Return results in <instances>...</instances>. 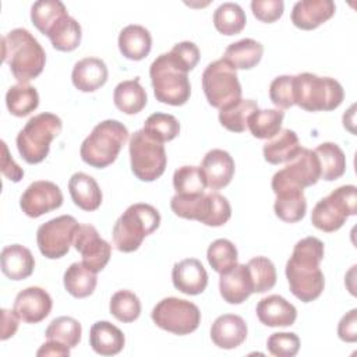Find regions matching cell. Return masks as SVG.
Returning a JSON list of instances; mask_svg holds the SVG:
<instances>
[{"mask_svg":"<svg viewBox=\"0 0 357 357\" xmlns=\"http://www.w3.org/2000/svg\"><path fill=\"white\" fill-rule=\"evenodd\" d=\"M324 259V243L317 237H305L296 243L286 264V278L290 291L303 303L318 298L325 286L319 268Z\"/></svg>","mask_w":357,"mask_h":357,"instance_id":"obj_1","label":"cell"},{"mask_svg":"<svg viewBox=\"0 0 357 357\" xmlns=\"http://www.w3.org/2000/svg\"><path fill=\"white\" fill-rule=\"evenodd\" d=\"M1 53L3 61L20 84L36 78L46 63L43 47L25 28H15L1 38Z\"/></svg>","mask_w":357,"mask_h":357,"instance_id":"obj_2","label":"cell"},{"mask_svg":"<svg viewBox=\"0 0 357 357\" xmlns=\"http://www.w3.org/2000/svg\"><path fill=\"white\" fill-rule=\"evenodd\" d=\"M127 139L128 130L123 123L103 120L93 127L92 132L81 144V159L92 167L103 169L117 159Z\"/></svg>","mask_w":357,"mask_h":357,"instance_id":"obj_3","label":"cell"},{"mask_svg":"<svg viewBox=\"0 0 357 357\" xmlns=\"http://www.w3.org/2000/svg\"><path fill=\"white\" fill-rule=\"evenodd\" d=\"M160 225L158 209L149 204H132L116 220L113 226V243L121 252H132L139 248L144 238L152 234Z\"/></svg>","mask_w":357,"mask_h":357,"instance_id":"obj_4","label":"cell"},{"mask_svg":"<svg viewBox=\"0 0 357 357\" xmlns=\"http://www.w3.org/2000/svg\"><path fill=\"white\" fill-rule=\"evenodd\" d=\"M294 105L307 112H328L340 106L344 98L343 86L331 77H319L311 73L294 75Z\"/></svg>","mask_w":357,"mask_h":357,"instance_id":"obj_5","label":"cell"},{"mask_svg":"<svg viewBox=\"0 0 357 357\" xmlns=\"http://www.w3.org/2000/svg\"><path fill=\"white\" fill-rule=\"evenodd\" d=\"M61 119L53 113H39L31 117L17 135V149L29 163H40L49 153L50 142L61 132Z\"/></svg>","mask_w":357,"mask_h":357,"instance_id":"obj_6","label":"cell"},{"mask_svg":"<svg viewBox=\"0 0 357 357\" xmlns=\"http://www.w3.org/2000/svg\"><path fill=\"white\" fill-rule=\"evenodd\" d=\"M149 77L156 100L172 106H181L190 99L191 85L188 75L170 61L167 53L158 56L152 61Z\"/></svg>","mask_w":357,"mask_h":357,"instance_id":"obj_7","label":"cell"},{"mask_svg":"<svg viewBox=\"0 0 357 357\" xmlns=\"http://www.w3.org/2000/svg\"><path fill=\"white\" fill-rule=\"evenodd\" d=\"M357 213L356 185H340L317 202L311 212V223L326 233L339 230L349 216Z\"/></svg>","mask_w":357,"mask_h":357,"instance_id":"obj_8","label":"cell"},{"mask_svg":"<svg viewBox=\"0 0 357 357\" xmlns=\"http://www.w3.org/2000/svg\"><path fill=\"white\" fill-rule=\"evenodd\" d=\"M131 170L142 181H155L166 169L167 156L162 142L151 138L144 130H137L128 144Z\"/></svg>","mask_w":357,"mask_h":357,"instance_id":"obj_9","label":"cell"},{"mask_svg":"<svg viewBox=\"0 0 357 357\" xmlns=\"http://www.w3.org/2000/svg\"><path fill=\"white\" fill-rule=\"evenodd\" d=\"M202 89L208 103L219 110L241 99L237 73L223 57L208 64L204 70Z\"/></svg>","mask_w":357,"mask_h":357,"instance_id":"obj_10","label":"cell"},{"mask_svg":"<svg viewBox=\"0 0 357 357\" xmlns=\"http://www.w3.org/2000/svg\"><path fill=\"white\" fill-rule=\"evenodd\" d=\"M151 318L163 331L174 335H188L199 326L201 312L188 300L166 297L153 307Z\"/></svg>","mask_w":357,"mask_h":357,"instance_id":"obj_11","label":"cell"},{"mask_svg":"<svg viewBox=\"0 0 357 357\" xmlns=\"http://www.w3.org/2000/svg\"><path fill=\"white\" fill-rule=\"evenodd\" d=\"M321 170L315 152L301 148L294 159L273 174L272 190L275 194L282 190H304L317 184Z\"/></svg>","mask_w":357,"mask_h":357,"instance_id":"obj_12","label":"cell"},{"mask_svg":"<svg viewBox=\"0 0 357 357\" xmlns=\"http://www.w3.org/2000/svg\"><path fill=\"white\" fill-rule=\"evenodd\" d=\"M79 225L71 215H61L40 225L36 231V243L40 254L49 259L64 257L74 243Z\"/></svg>","mask_w":357,"mask_h":357,"instance_id":"obj_13","label":"cell"},{"mask_svg":"<svg viewBox=\"0 0 357 357\" xmlns=\"http://www.w3.org/2000/svg\"><path fill=\"white\" fill-rule=\"evenodd\" d=\"M73 245L81 254V262L95 273L107 265L112 255V245L99 236L92 225H79Z\"/></svg>","mask_w":357,"mask_h":357,"instance_id":"obj_14","label":"cell"},{"mask_svg":"<svg viewBox=\"0 0 357 357\" xmlns=\"http://www.w3.org/2000/svg\"><path fill=\"white\" fill-rule=\"evenodd\" d=\"M63 204V192L57 184L47 180L31 183L22 192L20 206L29 218H39Z\"/></svg>","mask_w":357,"mask_h":357,"instance_id":"obj_15","label":"cell"},{"mask_svg":"<svg viewBox=\"0 0 357 357\" xmlns=\"http://www.w3.org/2000/svg\"><path fill=\"white\" fill-rule=\"evenodd\" d=\"M52 305V297L45 289L31 286L17 294L13 310L21 321L26 324H38L50 314Z\"/></svg>","mask_w":357,"mask_h":357,"instance_id":"obj_16","label":"cell"},{"mask_svg":"<svg viewBox=\"0 0 357 357\" xmlns=\"http://www.w3.org/2000/svg\"><path fill=\"white\" fill-rule=\"evenodd\" d=\"M174 287L188 296L201 294L208 286V273L195 258H187L174 264L172 271Z\"/></svg>","mask_w":357,"mask_h":357,"instance_id":"obj_17","label":"cell"},{"mask_svg":"<svg viewBox=\"0 0 357 357\" xmlns=\"http://www.w3.org/2000/svg\"><path fill=\"white\" fill-rule=\"evenodd\" d=\"M199 167L205 176L206 187L212 191L226 187L234 174V160L223 149L209 151L204 156Z\"/></svg>","mask_w":357,"mask_h":357,"instance_id":"obj_18","label":"cell"},{"mask_svg":"<svg viewBox=\"0 0 357 357\" xmlns=\"http://www.w3.org/2000/svg\"><path fill=\"white\" fill-rule=\"evenodd\" d=\"M335 10L332 0H301L293 6L291 22L300 29L311 31L332 18Z\"/></svg>","mask_w":357,"mask_h":357,"instance_id":"obj_19","label":"cell"},{"mask_svg":"<svg viewBox=\"0 0 357 357\" xmlns=\"http://www.w3.org/2000/svg\"><path fill=\"white\" fill-rule=\"evenodd\" d=\"M219 291L229 304H241L252 294V280L245 264H237L230 271L220 273Z\"/></svg>","mask_w":357,"mask_h":357,"instance_id":"obj_20","label":"cell"},{"mask_svg":"<svg viewBox=\"0 0 357 357\" xmlns=\"http://www.w3.org/2000/svg\"><path fill=\"white\" fill-rule=\"evenodd\" d=\"M247 324L236 314H223L218 317L211 328L212 342L225 350L238 347L247 337Z\"/></svg>","mask_w":357,"mask_h":357,"instance_id":"obj_21","label":"cell"},{"mask_svg":"<svg viewBox=\"0 0 357 357\" xmlns=\"http://www.w3.org/2000/svg\"><path fill=\"white\" fill-rule=\"evenodd\" d=\"M257 317L266 326H290L297 318V310L282 296L272 294L258 301Z\"/></svg>","mask_w":357,"mask_h":357,"instance_id":"obj_22","label":"cell"},{"mask_svg":"<svg viewBox=\"0 0 357 357\" xmlns=\"http://www.w3.org/2000/svg\"><path fill=\"white\" fill-rule=\"evenodd\" d=\"M107 67L98 57H85L75 63L71 79L74 86L81 92H93L107 81Z\"/></svg>","mask_w":357,"mask_h":357,"instance_id":"obj_23","label":"cell"},{"mask_svg":"<svg viewBox=\"0 0 357 357\" xmlns=\"http://www.w3.org/2000/svg\"><path fill=\"white\" fill-rule=\"evenodd\" d=\"M0 264L1 272L11 280L26 279L35 269V258L32 252L21 244L4 247L0 255Z\"/></svg>","mask_w":357,"mask_h":357,"instance_id":"obj_24","label":"cell"},{"mask_svg":"<svg viewBox=\"0 0 357 357\" xmlns=\"http://www.w3.org/2000/svg\"><path fill=\"white\" fill-rule=\"evenodd\" d=\"M68 191L73 202L82 211H96L102 204V191L96 180L86 173H74L68 180Z\"/></svg>","mask_w":357,"mask_h":357,"instance_id":"obj_25","label":"cell"},{"mask_svg":"<svg viewBox=\"0 0 357 357\" xmlns=\"http://www.w3.org/2000/svg\"><path fill=\"white\" fill-rule=\"evenodd\" d=\"M124 333L109 321H98L91 326L89 344L100 356H114L124 347Z\"/></svg>","mask_w":357,"mask_h":357,"instance_id":"obj_26","label":"cell"},{"mask_svg":"<svg viewBox=\"0 0 357 357\" xmlns=\"http://www.w3.org/2000/svg\"><path fill=\"white\" fill-rule=\"evenodd\" d=\"M301 148L297 134L290 128H283L264 145L262 152L268 163L279 165L294 159Z\"/></svg>","mask_w":357,"mask_h":357,"instance_id":"obj_27","label":"cell"},{"mask_svg":"<svg viewBox=\"0 0 357 357\" xmlns=\"http://www.w3.org/2000/svg\"><path fill=\"white\" fill-rule=\"evenodd\" d=\"M152 47V36L142 25L131 24L121 29L119 35V49L130 60L145 59Z\"/></svg>","mask_w":357,"mask_h":357,"instance_id":"obj_28","label":"cell"},{"mask_svg":"<svg viewBox=\"0 0 357 357\" xmlns=\"http://www.w3.org/2000/svg\"><path fill=\"white\" fill-rule=\"evenodd\" d=\"M113 100L116 107L123 113L135 114L145 107L148 98L139 78L135 77L117 84L113 92Z\"/></svg>","mask_w":357,"mask_h":357,"instance_id":"obj_29","label":"cell"},{"mask_svg":"<svg viewBox=\"0 0 357 357\" xmlns=\"http://www.w3.org/2000/svg\"><path fill=\"white\" fill-rule=\"evenodd\" d=\"M262 53L264 46L259 42L245 38L229 45L225 50L223 59L234 70H250L261 61Z\"/></svg>","mask_w":357,"mask_h":357,"instance_id":"obj_30","label":"cell"},{"mask_svg":"<svg viewBox=\"0 0 357 357\" xmlns=\"http://www.w3.org/2000/svg\"><path fill=\"white\" fill-rule=\"evenodd\" d=\"M318 162L321 177L326 181H333L342 177L346 172V156L339 145L335 142H324L314 149Z\"/></svg>","mask_w":357,"mask_h":357,"instance_id":"obj_31","label":"cell"},{"mask_svg":"<svg viewBox=\"0 0 357 357\" xmlns=\"http://www.w3.org/2000/svg\"><path fill=\"white\" fill-rule=\"evenodd\" d=\"M209 192H201V194H174L170 201L172 211L183 218V219H191L198 220L201 223L205 222L209 211Z\"/></svg>","mask_w":357,"mask_h":357,"instance_id":"obj_32","label":"cell"},{"mask_svg":"<svg viewBox=\"0 0 357 357\" xmlns=\"http://www.w3.org/2000/svg\"><path fill=\"white\" fill-rule=\"evenodd\" d=\"M52 46L60 52H71L81 43V25L68 14L61 17L46 33Z\"/></svg>","mask_w":357,"mask_h":357,"instance_id":"obj_33","label":"cell"},{"mask_svg":"<svg viewBox=\"0 0 357 357\" xmlns=\"http://www.w3.org/2000/svg\"><path fill=\"white\" fill-rule=\"evenodd\" d=\"M66 290L75 298L91 296L96 287V273L88 269L82 262L71 264L63 276Z\"/></svg>","mask_w":357,"mask_h":357,"instance_id":"obj_34","label":"cell"},{"mask_svg":"<svg viewBox=\"0 0 357 357\" xmlns=\"http://www.w3.org/2000/svg\"><path fill=\"white\" fill-rule=\"evenodd\" d=\"M275 215L287 223L301 220L307 212V201L303 190H282L276 192Z\"/></svg>","mask_w":357,"mask_h":357,"instance_id":"obj_35","label":"cell"},{"mask_svg":"<svg viewBox=\"0 0 357 357\" xmlns=\"http://www.w3.org/2000/svg\"><path fill=\"white\" fill-rule=\"evenodd\" d=\"M284 112L279 109L255 110L247 121V128L252 137L259 139H271L282 130Z\"/></svg>","mask_w":357,"mask_h":357,"instance_id":"obj_36","label":"cell"},{"mask_svg":"<svg viewBox=\"0 0 357 357\" xmlns=\"http://www.w3.org/2000/svg\"><path fill=\"white\" fill-rule=\"evenodd\" d=\"M6 105L8 112L17 117H25L39 105V95L35 86L28 84H17L8 88L6 93Z\"/></svg>","mask_w":357,"mask_h":357,"instance_id":"obj_37","label":"cell"},{"mask_svg":"<svg viewBox=\"0 0 357 357\" xmlns=\"http://www.w3.org/2000/svg\"><path fill=\"white\" fill-rule=\"evenodd\" d=\"M258 110V103L252 99H238L233 105L220 109L219 121L231 132H243L247 128L248 117Z\"/></svg>","mask_w":357,"mask_h":357,"instance_id":"obj_38","label":"cell"},{"mask_svg":"<svg viewBox=\"0 0 357 357\" xmlns=\"http://www.w3.org/2000/svg\"><path fill=\"white\" fill-rule=\"evenodd\" d=\"M245 13L237 3L226 1L213 13V25L223 35H236L245 26Z\"/></svg>","mask_w":357,"mask_h":357,"instance_id":"obj_39","label":"cell"},{"mask_svg":"<svg viewBox=\"0 0 357 357\" xmlns=\"http://www.w3.org/2000/svg\"><path fill=\"white\" fill-rule=\"evenodd\" d=\"M66 6L59 0H39L32 4L31 20L32 24L43 35L64 15H67Z\"/></svg>","mask_w":357,"mask_h":357,"instance_id":"obj_40","label":"cell"},{"mask_svg":"<svg viewBox=\"0 0 357 357\" xmlns=\"http://www.w3.org/2000/svg\"><path fill=\"white\" fill-rule=\"evenodd\" d=\"M81 324L71 317L54 318L45 331L46 339L60 342L70 349L78 346V343L81 342Z\"/></svg>","mask_w":357,"mask_h":357,"instance_id":"obj_41","label":"cell"},{"mask_svg":"<svg viewBox=\"0 0 357 357\" xmlns=\"http://www.w3.org/2000/svg\"><path fill=\"white\" fill-rule=\"evenodd\" d=\"M151 138L159 142H167L174 139L180 132V123L178 120L169 113H152L144 124L142 128Z\"/></svg>","mask_w":357,"mask_h":357,"instance_id":"obj_42","label":"cell"},{"mask_svg":"<svg viewBox=\"0 0 357 357\" xmlns=\"http://www.w3.org/2000/svg\"><path fill=\"white\" fill-rule=\"evenodd\" d=\"M206 258L215 272L225 273L237 265V248L230 240L218 238L208 247Z\"/></svg>","mask_w":357,"mask_h":357,"instance_id":"obj_43","label":"cell"},{"mask_svg":"<svg viewBox=\"0 0 357 357\" xmlns=\"http://www.w3.org/2000/svg\"><path fill=\"white\" fill-rule=\"evenodd\" d=\"M110 314L120 322H132L141 314V301L130 290H119L116 291L109 304Z\"/></svg>","mask_w":357,"mask_h":357,"instance_id":"obj_44","label":"cell"},{"mask_svg":"<svg viewBox=\"0 0 357 357\" xmlns=\"http://www.w3.org/2000/svg\"><path fill=\"white\" fill-rule=\"evenodd\" d=\"M173 187L176 194H201L205 192L206 180L199 166H181L173 174Z\"/></svg>","mask_w":357,"mask_h":357,"instance_id":"obj_45","label":"cell"},{"mask_svg":"<svg viewBox=\"0 0 357 357\" xmlns=\"http://www.w3.org/2000/svg\"><path fill=\"white\" fill-rule=\"evenodd\" d=\"M251 280L252 293H265L276 283V269L273 262L266 257L251 258L247 264Z\"/></svg>","mask_w":357,"mask_h":357,"instance_id":"obj_46","label":"cell"},{"mask_svg":"<svg viewBox=\"0 0 357 357\" xmlns=\"http://www.w3.org/2000/svg\"><path fill=\"white\" fill-rule=\"evenodd\" d=\"M170 61L181 71H191L199 61V49L195 43L190 40H184L176 43L172 50L167 53Z\"/></svg>","mask_w":357,"mask_h":357,"instance_id":"obj_47","label":"cell"},{"mask_svg":"<svg viewBox=\"0 0 357 357\" xmlns=\"http://www.w3.org/2000/svg\"><path fill=\"white\" fill-rule=\"evenodd\" d=\"M268 351L276 357H293L300 350V339L293 332H276L268 337Z\"/></svg>","mask_w":357,"mask_h":357,"instance_id":"obj_48","label":"cell"},{"mask_svg":"<svg viewBox=\"0 0 357 357\" xmlns=\"http://www.w3.org/2000/svg\"><path fill=\"white\" fill-rule=\"evenodd\" d=\"M294 75H279L269 85V98L280 109H289L294 105L293 93Z\"/></svg>","mask_w":357,"mask_h":357,"instance_id":"obj_49","label":"cell"},{"mask_svg":"<svg viewBox=\"0 0 357 357\" xmlns=\"http://www.w3.org/2000/svg\"><path fill=\"white\" fill-rule=\"evenodd\" d=\"M209 197H211V204H209L208 216L204 225L211 227L223 226L231 216V206L226 199V197L220 195L216 191H211Z\"/></svg>","mask_w":357,"mask_h":357,"instance_id":"obj_50","label":"cell"},{"mask_svg":"<svg viewBox=\"0 0 357 357\" xmlns=\"http://www.w3.org/2000/svg\"><path fill=\"white\" fill-rule=\"evenodd\" d=\"M284 3L282 0H252L251 10L257 20L262 22H275L283 14Z\"/></svg>","mask_w":357,"mask_h":357,"instance_id":"obj_51","label":"cell"},{"mask_svg":"<svg viewBox=\"0 0 357 357\" xmlns=\"http://www.w3.org/2000/svg\"><path fill=\"white\" fill-rule=\"evenodd\" d=\"M337 335L343 342L353 343L357 340V310H350L337 325Z\"/></svg>","mask_w":357,"mask_h":357,"instance_id":"obj_52","label":"cell"},{"mask_svg":"<svg viewBox=\"0 0 357 357\" xmlns=\"http://www.w3.org/2000/svg\"><path fill=\"white\" fill-rule=\"evenodd\" d=\"M1 149H3V156H1V172H3V174L14 183L20 181L24 177V170L10 156L7 144L4 141H1Z\"/></svg>","mask_w":357,"mask_h":357,"instance_id":"obj_53","label":"cell"},{"mask_svg":"<svg viewBox=\"0 0 357 357\" xmlns=\"http://www.w3.org/2000/svg\"><path fill=\"white\" fill-rule=\"evenodd\" d=\"M36 356H56V357H68L70 356V347L60 343V342H56V340H50L47 339L42 346L40 349L36 351Z\"/></svg>","mask_w":357,"mask_h":357,"instance_id":"obj_54","label":"cell"},{"mask_svg":"<svg viewBox=\"0 0 357 357\" xmlns=\"http://www.w3.org/2000/svg\"><path fill=\"white\" fill-rule=\"evenodd\" d=\"M1 317H3V325H1V340H6L8 337H11L17 329H18V317L17 314L10 310L3 308L1 310Z\"/></svg>","mask_w":357,"mask_h":357,"instance_id":"obj_55","label":"cell"}]
</instances>
